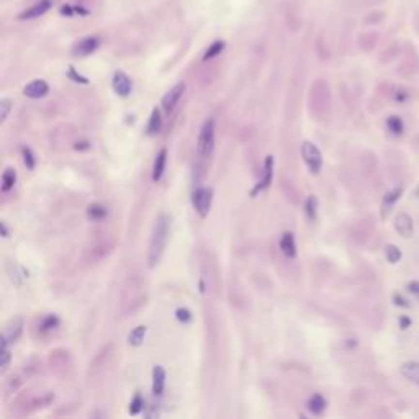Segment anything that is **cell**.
<instances>
[{
    "label": "cell",
    "mask_w": 419,
    "mask_h": 419,
    "mask_svg": "<svg viewBox=\"0 0 419 419\" xmlns=\"http://www.w3.org/2000/svg\"><path fill=\"white\" fill-rule=\"evenodd\" d=\"M167 237H169V218L167 215L161 213L154 221L153 234L149 241V250H148V267L154 269L161 262L164 256V250L167 246Z\"/></svg>",
    "instance_id": "6da1fadb"
},
{
    "label": "cell",
    "mask_w": 419,
    "mask_h": 419,
    "mask_svg": "<svg viewBox=\"0 0 419 419\" xmlns=\"http://www.w3.org/2000/svg\"><path fill=\"white\" fill-rule=\"evenodd\" d=\"M198 154L202 157H208L213 153L215 148V120L208 118L200 129V135H198Z\"/></svg>",
    "instance_id": "7a4b0ae2"
},
{
    "label": "cell",
    "mask_w": 419,
    "mask_h": 419,
    "mask_svg": "<svg viewBox=\"0 0 419 419\" xmlns=\"http://www.w3.org/2000/svg\"><path fill=\"white\" fill-rule=\"evenodd\" d=\"M211 203H213V190L206 187H198L192 193V205L202 218L210 213Z\"/></svg>",
    "instance_id": "3957f363"
},
{
    "label": "cell",
    "mask_w": 419,
    "mask_h": 419,
    "mask_svg": "<svg viewBox=\"0 0 419 419\" xmlns=\"http://www.w3.org/2000/svg\"><path fill=\"white\" fill-rule=\"evenodd\" d=\"M301 157H303L305 164L308 166L311 174H318L323 167V155L316 146L311 141H305L301 144Z\"/></svg>",
    "instance_id": "277c9868"
},
{
    "label": "cell",
    "mask_w": 419,
    "mask_h": 419,
    "mask_svg": "<svg viewBox=\"0 0 419 419\" xmlns=\"http://www.w3.org/2000/svg\"><path fill=\"white\" fill-rule=\"evenodd\" d=\"M403 192H404L403 185H398V187L391 188L390 192L385 193V197L382 200V206H380V217H382V219H387L391 208L396 205V202H400V198L403 197Z\"/></svg>",
    "instance_id": "5b68a950"
},
{
    "label": "cell",
    "mask_w": 419,
    "mask_h": 419,
    "mask_svg": "<svg viewBox=\"0 0 419 419\" xmlns=\"http://www.w3.org/2000/svg\"><path fill=\"white\" fill-rule=\"evenodd\" d=\"M395 231L398 233L401 237L408 239V237L413 236L414 233V223H413V218L409 217L408 213L401 211L395 217Z\"/></svg>",
    "instance_id": "8992f818"
},
{
    "label": "cell",
    "mask_w": 419,
    "mask_h": 419,
    "mask_svg": "<svg viewBox=\"0 0 419 419\" xmlns=\"http://www.w3.org/2000/svg\"><path fill=\"white\" fill-rule=\"evenodd\" d=\"M184 92H185L184 82H180V84H177L175 87H172L169 92L162 97V110L166 111V113H171V111L175 109L177 102L180 100V97L184 95Z\"/></svg>",
    "instance_id": "52a82bcc"
},
{
    "label": "cell",
    "mask_w": 419,
    "mask_h": 419,
    "mask_svg": "<svg viewBox=\"0 0 419 419\" xmlns=\"http://www.w3.org/2000/svg\"><path fill=\"white\" fill-rule=\"evenodd\" d=\"M272 180H274V157H272V155H267V159L264 162V177H262L261 182L256 185V188L252 190V195H257L259 192L269 188Z\"/></svg>",
    "instance_id": "ba28073f"
},
{
    "label": "cell",
    "mask_w": 419,
    "mask_h": 419,
    "mask_svg": "<svg viewBox=\"0 0 419 419\" xmlns=\"http://www.w3.org/2000/svg\"><path fill=\"white\" fill-rule=\"evenodd\" d=\"M23 332V319L21 318H14L10 323L5 326V331H3L2 338L7 341L8 344H15L18 338Z\"/></svg>",
    "instance_id": "9c48e42d"
},
{
    "label": "cell",
    "mask_w": 419,
    "mask_h": 419,
    "mask_svg": "<svg viewBox=\"0 0 419 419\" xmlns=\"http://www.w3.org/2000/svg\"><path fill=\"white\" fill-rule=\"evenodd\" d=\"M131 87H133L131 80H129V77L124 74V72H122V71L115 72V76H113V90L120 95V97H128L129 92H131Z\"/></svg>",
    "instance_id": "30bf717a"
},
{
    "label": "cell",
    "mask_w": 419,
    "mask_h": 419,
    "mask_svg": "<svg viewBox=\"0 0 419 419\" xmlns=\"http://www.w3.org/2000/svg\"><path fill=\"white\" fill-rule=\"evenodd\" d=\"M53 5V0H40L38 3H34L33 7H30L28 10H25L23 14L20 15V20H33L38 18V16L45 15L47 10Z\"/></svg>",
    "instance_id": "8fae6325"
},
{
    "label": "cell",
    "mask_w": 419,
    "mask_h": 419,
    "mask_svg": "<svg viewBox=\"0 0 419 419\" xmlns=\"http://www.w3.org/2000/svg\"><path fill=\"white\" fill-rule=\"evenodd\" d=\"M100 46V43H98V40L95 36H89V38H84V40H80L77 45L74 46V49H72V53H74L76 56H89L92 54L93 51H97V47Z\"/></svg>",
    "instance_id": "7c38bea8"
},
{
    "label": "cell",
    "mask_w": 419,
    "mask_h": 419,
    "mask_svg": "<svg viewBox=\"0 0 419 419\" xmlns=\"http://www.w3.org/2000/svg\"><path fill=\"white\" fill-rule=\"evenodd\" d=\"M49 92V85L45 80H33L23 89V93L30 98H41Z\"/></svg>",
    "instance_id": "4fadbf2b"
},
{
    "label": "cell",
    "mask_w": 419,
    "mask_h": 419,
    "mask_svg": "<svg viewBox=\"0 0 419 419\" xmlns=\"http://www.w3.org/2000/svg\"><path fill=\"white\" fill-rule=\"evenodd\" d=\"M280 249H282L283 256L288 259H293L296 256V244H295V236H293V233L290 231L283 233L282 237H280Z\"/></svg>",
    "instance_id": "5bb4252c"
},
{
    "label": "cell",
    "mask_w": 419,
    "mask_h": 419,
    "mask_svg": "<svg viewBox=\"0 0 419 419\" xmlns=\"http://www.w3.org/2000/svg\"><path fill=\"white\" fill-rule=\"evenodd\" d=\"M400 372L408 382L414 383V385H419V362L416 360L404 362V364L400 367Z\"/></svg>",
    "instance_id": "9a60e30c"
},
{
    "label": "cell",
    "mask_w": 419,
    "mask_h": 419,
    "mask_svg": "<svg viewBox=\"0 0 419 419\" xmlns=\"http://www.w3.org/2000/svg\"><path fill=\"white\" fill-rule=\"evenodd\" d=\"M164 387H166V370L162 365H155L153 369V393L162 395Z\"/></svg>",
    "instance_id": "2e32d148"
},
{
    "label": "cell",
    "mask_w": 419,
    "mask_h": 419,
    "mask_svg": "<svg viewBox=\"0 0 419 419\" xmlns=\"http://www.w3.org/2000/svg\"><path fill=\"white\" fill-rule=\"evenodd\" d=\"M306 406H308V409H310L311 413L316 414V416H319V414L325 413L327 403H326L325 396L319 395V393H314V395L310 396V400H308V403H306Z\"/></svg>",
    "instance_id": "e0dca14e"
},
{
    "label": "cell",
    "mask_w": 419,
    "mask_h": 419,
    "mask_svg": "<svg viewBox=\"0 0 419 419\" xmlns=\"http://www.w3.org/2000/svg\"><path fill=\"white\" fill-rule=\"evenodd\" d=\"M166 161H167V151L161 149L154 161V167H153V180L154 182H159L162 179L164 169H166Z\"/></svg>",
    "instance_id": "ac0fdd59"
},
{
    "label": "cell",
    "mask_w": 419,
    "mask_h": 419,
    "mask_svg": "<svg viewBox=\"0 0 419 419\" xmlns=\"http://www.w3.org/2000/svg\"><path fill=\"white\" fill-rule=\"evenodd\" d=\"M387 128L393 136H403L404 133V122L398 115H390L387 118Z\"/></svg>",
    "instance_id": "d6986e66"
},
{
    "label": "cell",
    "mask_w": 419,
    "mask_h": 419,
    "mask_svg": "<svg viewBox=\"0 0 419 419\" xmlns=\"http://www.w3.org/2000/svg\"><path fill=\"white\" fill-rule=\"evenodd\" d=\"M2 341V351H0V373H5L7 372V369H8V365H10V358H12V356H10V344L7 342L5 339H0Z\"/></svg>",
    "instance_id": "ffe728a7"
},
{
    "label": "cell",
    "mask_w": 419,
    "mask_h": 419,
    "mask_svg": "<svg viewBox=\"0 0 419 419\" xmlns=\"http://www.w3.org/2000/svg\"><path fill=\"white\" fill-rule=\"evenodd\" d=\"M161 126H162L161 111L155 107V109H153V111H151V118L148 123V135H155L157 131H161Z\"/></svg>",
    "instance_id": "44dd1931"
},
{
    "label": "cell",
    "mask_w": 419,
    "mask_h": 419,
    "mask_svg": "<svg viewBox=\"0 0 419 419\" xmlns=\"http://www.w3.org/2000/svg\"><path fill=\"white\" fill-rule=\"evenodd\" d=\"M107 215H109V211L100 203H92L87 208V217L93 221H100V219L107 218Z\"/></svg>",
    "instance_id": "7402d4cb"
},
{
    "label": "cell",
    "mask_w": 419,
    "mask_h": 419,
    "mask_svg": "<svg viewBox=\"0 0 419 419\" xmlns=\"http://www.w3.org/2000/svg\"><path fill=\"white\" fill-rule=\"evenodd\" d=\"M146 331H148V327H146V326H138V327H135V329H133V331L128 334V342H129V345H135V347L141 345L142 341H144Z\"/></svg>",
    "instance_id": "603a6c76"
},
{
    "label": "cell",
    "mask_w": 419,
    "mask_h": 419,
    "mask_svg": "<svg viewBox=\"0 0 419 419\" xmlns=\"http://www.w3.org/2000/svg\"><path fill=\"white\" fill-rule=\"evenodd\" d=\"M16 182V172L14 169H5L2 174V192H10Z\"/></svg>",
    "instance_id": "cb8c5ba5"
},
{
    "label": "cell",
    "mask_w": 419,
    "mask_h": 419,
    "mask_svg": "<svg viewBox=\"0 0 419 419\" xmlns=\"http://www.w3.org/2000/svg\"><path fill=\"white\" fill-rule=\"evenodd\" d=\"M385 257L390 264H398V262L401 261V257H403V252H401V249L398 248V246L387 244L385 246Z\"/></svg>",
    "instance_id": "d4e9b609"
},
{
    "label": "cell",
    "mask_w": 419,
    "mask_h": 419,
    "mask_svg": "<svg viewBox=\"0 0 419 419\" xmlns=\"http://www.w3.org/2000/svg\"><path fill=\"white\" fill-rule=\"evenodd\" d=\"M224 49V43L223 41H217V43H213V45H211L208 49H206V53H205V56H203V61H208V59H213V58H217V56L221 53V51Z\"/></svg>",
    "instance_id": "484cf974"
},
{
    "label": "cell",
    "mask_w": 419,
    "mask_h": 419,
    "mask_svg": "<svg viewBox=\"0 0 419 419\" xmlns=\"http://www.w3.org/2000/svg\"><path fill=\"white\" fill-rule=\"evenodd\" d=\"M58 326H59V318L56 316V314H47L41 323V331L46 332V331L54 329V327H58Z\"/></svg>",
    "instance_id": "4316f807"
},
{
    "label": "cell",
    "mask_w": 419,
    "mask_h": 419,
    "mask_svg": "<svg viewBox=\"0 0 419 419\" xmlns=\"http://www.w3.org/2000/svg\"><path fill=\"white\" fill-rule=\"evenodd\" d=\"M21 154H23V162H25V166H27V169L33 171L34 164H36V159H34V154L31 153V149L25 146V148H21Z\"/></svg>",
    "instance_id": "83f0119b"
},
{
    "label": "cell",
    "mask_w": 419,
    "mask_h": 419,
    "mask_svg": "<svg viewBox=\"0 0 419 419\" xmlns=\"http://www.w3.org/2000/svg\"><path fill=\"white\" fill-rule=\"evenodd\" d=\"M306 215H308L310 219H316V213H318V200L316 197H310L308 200H306Z\"/></svg>",
    "instance_id": "f1b7e54d"
},
{
    "label": "cell",
    "mask_w": 419,
    "mask_h": 419,
    "mask_svg": "<svg viewBox=\"0 0 419 419\" xmlns=\"http://www.w3.org/2000/svg\"><path fill=\"white\" fill-rule=\"evenodd\" d=\"M142 408H144V401H142L141 395H135L131 404H129V414H138Z\"/></svg>",
    "instance_id": "f546056e"
},
{
    "label": "cell",
    "mask_w": 419,
    "mask_h": 419,
    "mask_svg": "<svg viewBox=\"0 0 419 419\" xmlns=\"http://www.w3.org/2000/svg\"><path fill=\"white\" fill-rule=\"evenodd\" d=\"M10 110H12V102L7 100V98H3V100L0 102V122H5V120L8 118Z\"/></svg>",
    "instance_id": "4dcf8cb0"
},
{
    "label": "cell",
    "mask_w": 419,
    "mask_h": 419,
    "mask_svg": "<svg viewBox=\"0 0 419 419\" xmlns=\"http://www.w3.org/2000/svg\"><path fill=\"white\" fill-rule=\"evenodd\" d=\"M175 316L180 323H190L192 321V313L187 308H179L175 311Z\"/></svg>",
    "instance_id": "1f68e13d"
},
{
    "label": "cell",
    "mask_w": 419,
    "mask_h": 419,
    "mask_svg": "<svg viewBox=\"0 0 419 419\" xmlns=\"http://www.w3.org/2000/svg\"><path fill=\"white\" fill-rule=\"evenodd\" d=\"M393 303L396 306H400V308H411V303H409L403 295H400V293H395V295H393Z\"/></svg>",
    "instance_id": "d6a6232c"
},
{
    "label": "cell",
    "mask_w": 419,
    "mask_h": 419,
    "mask_svg": "<svg viewBox=\"0 0 419 419\" xmlns=\"http://www.w3.org/2000/svg\"><path fill=\"white\" fill-rule=\"evenodd\" d=\"M409 98V93L406 92L404 89H398L395 92V102H400V103H403V102H406Z\"/></svg>",
    "instance_id": "836d02e7"
},
{
    "label": "cell",
    "mask_w": 419,
    "mask_h": 419,
    "mask_svg": "<svg viewBox=\"0 0 419 419\" xmlns=\"http://www.w3.org/2000/svg\"><path fill=\"white\" fill-rule=\"evenodd\" d=\"M406 290L411 293V295L419 298V282H418V280H413V282H409L408 285H406Z\"/></svg>",
    "instance_id": "e575fe53"
},
{
    "label": "cell",
    "mask_w": 419,
    "mask_h": 419,
    "mask_svg": "<svg viewBox=\"0 0 419 419\" xmlns=\"http://www.w3.org/2000/svg\"><path fill=\"white\" fill-rule=\"evenodd\" d=\"M411 323H413V321H411V318L406 316V314H401V316H400V321H398L400 329H403V331H404V329H408V327L411 326Z\"/></svg>",
    "instance_id": "d590c367"
},
{
    "label": "cell",
    "mask_w": 419,
    "mask_h": 419,
    "mask_svg": "<svg viewBox=\"0 0 419 419\" xmlns=\"http://www.w3.org/2000/svg\"><path fill=\"white\" fill-rule=\"evenodd\" d=\"M69 77H72V80H76V82H80V84H87V79H85V77H82V76H79V74H76V71H74V67H71L69 69Z\"/></svg>",
    "instance_id": "8d00e7d4"
},
{
    "label": "cell",
    "mask_w": 419,
    "mask_h": 419,
    "mask_svg": "<svg viewBox=\"0 0 419 419\" xmlns=\"http://www.w3.org/2000/svg\"><path fill=\"white\" fill-rule=\"evenodd\" d=\"M90 148V144L87 141H82V142H77L76 144V149H89Z\"/></svg>",
    "instance_id": "74e56055"
},
{
    "label": "cell",
    "mask_w": 419,
    "mask_h": 419,
    "mask_svg": "<svg viewBox=\"0 0 419 419\" xmlns=\"http://www.w3.org/2000/svg\"><path fill=\"white\" fill-rule=\"evenodd\" d=\"M0 230H2V236H3V237H8V231H7L5 223H0Z\"/></svg>",
    "instance_id": "f35d334b"
}]
</instances>
